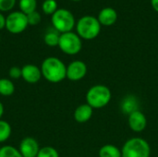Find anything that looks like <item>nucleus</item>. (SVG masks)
<instances>
[{"instance_id":"f257e3e1","label":"nucleus","mask_w":158,"mask_h":157,"mask_svg":"<svg viewBox=\"0 0 158 157\" xmlns=\"http://www.w3.org/2000/svg\"><path fill=\"white\" fill-rule=\"evenodd\" d=\"M40 68L42 76L51 83H58L67 78V66L58 57H46Z\"/></svg>"},{"instance_id":"f03ea898","label":"nucleus","mask_w":158,"mask_h":157,"mask_svg":"<svg viewBox=\"0 0 158 157\" xmlns=\"http://www.w3.org/2000/svg\"><path fill=\"white\" fill-rule=\"evenodd\" d=\"M111 96V91L107 86L97 84L88 90L86 93V104L92 108H103L109 104Z\"/></svg>"},{"instance_id":"7ed1b4c3","label":"nucleus","mask_w":158,"mask_h":157,"mask_svg":"<svg viewBox=\"0 0 158 157\" xmlns=\"http://www.w3.org/2000/svg\"><path fill=\"white\" fill-rule=\"evenodd\" d=\"M77 34L84 40H93L96 38L101 31V24L97 18L93 16L81 17L76 24Z\"/></svg>"},{"instance_id":"20e7f679","label":"nucleus","mask_w":158,"mask_h":157,"mask_svg":"<svg viewBox=\"0 0 158 157\" xmlns=\"http://www.w3.org/2000/svg\"><path fill=\"white\" fill-rule=\"evenodd\" d=\"M122 157H150L151 148L147 141L135 137L128 140L122 149Z\"/></svg>"},{"instance_id":"39448f33","label":"nucleus","mask_w":158,"mask_h":157,"mask_svg":"<svg viewBox=\"0 0 158 157\" xmlns=\"http://www.w3.org/2000/svg\"><path fill=\"white\" fill-rule=\"evenodd\" d=\"M51 22L54 29L60 34L72 31L76 24L73 14L66 8H58L51 16Z\"/></svg>"},{"instance_id":"423d86ee","label":"nucleus","mask_w":158,"mask_h":157,"mask_svg":"<svg viewBox=\"0 0 158 157\" xmlns=\"http://www.w3.org/2000/svg\"><path fill=\"white\" fill-rule=\"evenodd\" d=\"M59 49L66 55L74 56L81 52L82 48L81 38L73 31L61 33L58 43Z\"/></svg>"},{"instance_id":"0eeeda50","label":"nucleus","mask_w":158,"mask_h":157,"mask_svg":"<svg viewBox=\"0 0 158 157\" xmlns=\"http://www.w3.org/2000/svg\"><path fill=\"white\" fill-rule=\"evenodd\" d=\"M29 26L27 15L21 11H11L6 17V29L12 34L23 32Z\"/></svg>"},{"instance_id":"6e6552de","label":"nucleus","mask_w":158,"mask_h":157,"mask_svg":"<svg viewBox=\"0 0 158 157\" xmlns=\"http://www.w3.org/2000/svg\"><path fill=\"white\" fill-rule=\"evenodd\" d=\"M87 73V66L81 60H74L67 66V79L72 81L82 80Z\"/></svg>"},{"instance_id":"1a4fd4ad","label":"nucleus","mask_w":158,"mask_h":157,"mask_svg":"<svg viewBox=\"0 0 158 157\" xmlns=\"http://www.w3.org/2000/svg\"><path fill=\"white\" fill-rule=\"evenodd\" d=\"M19 150L22 157H36L40 151V145L34 138L26 137L19 143Z\"/></svg>"},{"instance_id":"9d476101","label":"nucleus","mask_w":158,"mask_h":157,"mask_svg":"<svg viewBox=\"0 0 158 157\" xmlns=\"http://www.w3.org/2000/svg\"><path fill=\"white\" fill-rule=\"evenodd\" d=\"M41 68L33 64H27L21 68V78L30 84L37 83L42 78Z\"/></svg>"},{"instance_id":"9b49d317","label":"nucleus","mask_w":158,"mask_h":157,"mask_svg":"<svg viewBox=\"0 0 158 157\" xmlns=\"http://www.w3.org/2000/svg\"><path fill=\"white\" fill-rule=\"evenodd\" d=\"M128 123L131 130L135 132H142L147 126V119L143 112L137 110L129 115Z\"/></svg>"},{"instance_id":"f8f14e48","label":"nucleus","mask_w":158,"mask_h":157,"mask_svg":"<svg viewBox=\"0 0 158 157\" xmlns=\"http://www.w3.org/2000/svg\"><path fill=\"white\" fill-rule=\"evenodd\" d=\"M97 19L99 20L101 25L111 26L117 21L118 13L112 7H105L99 12Z\"/></svg>"},{"instance_id":"ddd939ff","label":"nucleus","mask_w":158,"mask_h":157,"mask_svg":"<svg viewBox=\"0 0 158 157\" xmlns=\"http://www.w3.org/2000/svg\"><path fill=\"white\" fill-rule=\"evenodd\" d=\"M94 108H92L88 104H82L79 105L74 111V119L79 123H85L89 121L93 116Z\"/></svg>"},{"instance_id":"4468645a","label":"nucleus","mask_w":158,"mask_h":157,"mask_svg":"<svg viewBox=\"0 0 158 157\" xmlns=\"http://www.w3.org/2000/svg\"><path fill=\"white\" fill-rule=\"evenodd\" d=\"M120 108L122 110V112L126 115H130L137 110H140L139 109V101L137 99L136 96L134 95H128L126 96L121 104H120Z\"/></svg>"},{"instance_id":"2eb2a0df","label":"nucleus","mask_w":158,"mask_h":157,"mask_svg":"<svg viewBox=\"0 0 158 157\" xmlns=\"http://www.w3.org/2000/svg\"><path fill=\"white\" fill-rule=\"evenodd\" d=\"M99 157H122V154L118 147L113 144H106L99 150Z\"/></svg>"},{"instance_id":"dca6fc26","label":"nucleus","mask_w":158,"mask_h":157,"mask_svg":"<svg viewBox=\"0 0 158 157\" xmlns=\"http://www.w3.org/2000/svg\"><path fill=\"white\" fill-rule=\"evenodd\" d=\"M15 92L14 82L6 78L0 79V95L2 96H10Z\"/></svg>"},{"instance_id":"f3484780","label":"nucleus","mask_w":158,"mask_h":157,"mask_svg":"<svg viewBox=\"0 0 158 157\" xmlns=\"http://www.w3.org/2000/svg\"><path fill=\"white\" fill-rule=\"evenodd\" d=\"M19 11L25 15H29L36 11L37 0H19Z\"/></svg>"},{"instance_id":"a211bd4d","label":"nucleus","mask_w":158,"mask_h":157,"mask_svg":"<svg viewBox=\"0 0 158 157\" xmlns=\"http://www.w3.org/2000/svg\"><path fill=\"white\" fill-rule=\"evenodd\" d=\"M59 37H60V34L56 30L55 31H49L44 34V42L47 46H50V47L58 46Z\"/></svg>"},{"instance_id":"6ab92c4d","label":"nucleus","mask_w":158,"mask_h":157,"mask_svg":"<svg viewBox=\"0 0 158 157\" xmlns=\"http://www.w3.org/2000/svg\"><path fill=\"white\" fill-rule=\"evenodd\" d=\"M12 129L8 122L0 119V143L6 142L11 136Z\"/></svg>"},{"instance_id":"aec40b11","label":"nucleus","mask_w":158,"mask_h":157,"mask_svg":"<svg viewBox=\"0 0 158 157\" xmlns=\"http://www.w3.org/2000/svg\"><path fill=\"white\" fill-rule=\"evenodd\" d=\"M0 157H22L19 148L12 145H4L0 148Z\"/></svg>"},{"instance_id":"412c9836","label":"nucleus","mask_w":158,"mask_h":157,"mask_svg":"<svg viewBox=\"0 0 158 157\" xmlns=\"http://www.w3.org/2000/svg\"><path fill=\"white\" fill-rule=\"evenodd\" d=\"M57 9V2L56 0H44L42 4V10L44 14L52 16Z\"/></svg>"},{"instance_id":"4be33fe9","label":"nucleus","mask_w":158,"mask_h":157,"mask_svg":"<svg viewBox=\"0 0 158 157\" xmlns=\"http://www.w3.org/2000/svg\"><path fill=\"white\" fill-rule=\"evenodd\" d=\"M36 157H59L57 150L52 146H44L40 148Z\"/></svg>"},{"instance_id":"5701e85b","label":"nucleus","mask_w":158,"mask_h":157,"mask_svg":"<svg viewBox=\"0 0 158 157\" xmlns=\"http://www.w3.org/2000/svg\"><path fill=\"white\" fill-rule=\"evenodd\" d=\"M17 0H0V12H8L11 11L15 5Z\"/></svg>"},{"instance_id":"b1692460","label":"nucleus","mask_w":158,"mask_h":157,"mask_svg":"<svg viewBox=\"0 0 158 157\" xmlns=\"http://www.w3.org/2000/svg\"><path fill=\"white\" fill-rule=\"evenodd\" d=\"M27 19H28V23L29 25L31 26H35V25H38L40 22H41V19H42V17H41V14L37 11H34L29 15H27Z\"/></svg>"},{"instance_id":"393cba45","label":"nucleus","mask_w":158,"mask_h":157,"mask_svg":"<svg viewBox=\"0 0 158 157\" xmlns=\"http://www.w3.org/2000/svg\"><path fill=\"white\" fill-rule=\"evenodd\" d=\"M8 75L12 80H18L21 78V68L19 67H11L8 70Z\"/></svg>"},{"instance_id":"a878e982","label":"nucleus","mask_w":158,"mask_h":157,"mask_svg":"<svg viewBox=\"0 0 158 157\" xmlns=\"http://www.w3.org/2000/svg\"><path fill=\"white\" fill-rule=\"evenodd\" d=\"M6 28V17L0 12V31Z\"/></svg>"},{"instance_id":"bb28decb","label":"nucleus","mask_w":158,"mask_h":157,"mask_svg":"<svg viewBox=\"0 0 158 157\" xmlns=\"http://www.w3.org/2000/svg\"><path fill=\"white\" fill-rule=\"evenodd\" d=\"M151 4L153 8L158 12V0H151Z\"/></svg>"},{"instance_id":"cd10ccee","label":"nucleus","mask_w":158,"mask_h":157,"mask_svg":"<svg viewBox=\"0 0 158 157\" xmlns=\"http://www.w3.org/2000/svg\"><path fill=\"white\" fill-rule=\"evenodd\" d=\"M4 111H5L4 105H3V103L0 101V119L2 118V117H3V115H4Z\"/></svg>"},{"instance_id":"c85d7f7f","label":"nucleus","mask_w":158,"mask_h":157,"mask_svg":"<svg viewBox=\"0 0 158 157\" xmlns=\"http://www.w3.org/2000/svg\"><path fill=\"white\" fill-rule=\"evenodd\" d=\"M72 1H76V2H78V1H81V0H72Z\"/></svg>"},{"instance_id":"c756f323","label":"nucleus","mask_w":158,"mask_h":157,"mask_svg":"<svg viewBox=\"0 0 158 157\" xmlns=\"http://www.w3.org/2000/svg\"><path fill=\"white\" fill-rule=\"evenodd\" d=\"M0 39H1V37H0Z\"/></svg>"}]
</instances>
